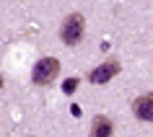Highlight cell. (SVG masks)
I'll return each instance as SVG.
<instances>
[{"label": "cell", "mask_w": 153, "mask_h": 137, "mask_svg": "<svg viewBox=\"0 0 153 137\" xmlns=\"http://www.w3.org/2000/svg\"><path fill=\"white\" fill-rule=\"evenodd\" d=\"M57 75H60V60H55V57H42L31 70V80L36 85H49Z\"/></svg>", "instance_id": "1"}, {"label": "cell", "mask_w": 153, "mask_h": 137, "mask_svg": "<svg viewBox=\"0 0 153 137\" xmlns=\"http://www.w3.org/2000/svg\"><path fill=\"white\" fill-rule=\"evenodd\" d=\"M0 88H3V75H0Z\"/></svg>", "instance_id": "7"}, {"label": "cell", "mask_w": 153, "mask_h": 137, "mask_svg": "<svg viewBox=\"0 0 153 137\" xmlns=\"http://www.w3.org/2000/svg\"><path fill=\"white\" fill-rule=\"evenodd\" d=\"M132 114L143 122H153V93H145V96H137L135 104H132Z\"/></svg>", "instance_id": "4"}, {"label": "cell", "mask_w": 153, "mask_h": 137, "mask_svg": "<svg viewBox=\"0 0 153 137\" xmlns=\"http://www.w3.org/2000/svg\"><path fill=\"white\" fill-rule=\"evenodd\" d=\"M114 124L106 116H96L94 119V127H91V137H112Z\"/></svg>", "instance_id": "5"}, {"label": "cell", "mask_w": 153, "mask_h": 137, "mask_svg": "<svg viewBox=\"0 0 153 137\" xmlns=\"http://www.w3.org/2000/svg\"><path fill=\"white\" fill-rule=\"evenodd\" d=\"M75 88H78V78H68V80L62 83V91L68 93V96H70V93H73Z\"/></svg>", "instance_id": "6"}, {"label": "cell", "mask_w": 153, "mask_h": 137, "mask_svg": "<svg viewBox=\"0 0 153 137\" xmlns=\"http://www.w3.org/2000/svg\"><path fill=\"white\" fill-rule=\"evenodd\" d=\"M117 73H120V62H117V60H106L104 65H99L96 70L88 73V80L94 83V85H101V83H109Z\"/></svg>", "instance_id": "3"}, {"label": "cell", "mask_w": 153, "mask_h": 137, "mask_svg": "<svg viewBox=\"0 0 153 137\" xmlns=\"http://www.w3.org/2000/svg\"><path fill=\"white\" fill-rule=\"evenodd\" d=\"M83 31H86V21H83L81 13H70V16L62 21V29H60V36L68 47H75L78 41L83 39Z\"/></svg>", "instance_id": "2"}]
</instances>
